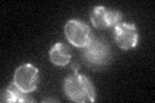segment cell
I'll return each mask as SVG.
<instances>
[{"label":"cell","instance_id":"cell-2","mask_svg":"<svg viewBox=\"0 0 155 103\" xmlns=\"http://www.w3.org/2000/svg\"><path fill=\"white\" fill-rule=\"evenodd\" d=\"M65 36L67 41L78 48H85L93 40L89 26L80 19H70L65 24Z\"/></svg>","mask_w":155,"mask_h":103},{"label":"cell","instance_id":"cell-7","mask_svg":"<svg viewBox=\"0 0 155 103\" xmlns=\"http://www.w3.org/2000/svg\"><path fill=\"white\" fill-rule=\"evenodd\" d=\"M49 60L54 66H66L71 60V49L65 43L54 44L49 50Z\"/></svg>","mask_w":155,"mask_h":103},{"label":"cell","instance_id":"cell-5","mask_svg":"<svg viewBox=\"0 0 155 103\" xmlns=\"http://www.w3.org/2000/svg\"><path fill=\"white\" fill-rule=\"evenodd\" d=\"M114 37L118 47L123 50L133 49L138 44V31L133 23H118L114 27Z\"/></svg>","mask_w":155,"mask_h":103},{"label":"cell","instance_id":"cell-4","mask_svg":"<svg viewBox=\"0 0 155 103\" xmlns=\"http://www.w3.org/2000/svg\"><path fill=\"white\" fill-rule=\"evenodd\" d=\"M13 81L19 89L26 93H31L36 90L39 84V70L31 63L21 65L14 72Z\"/></svg>","mask_w":155,"mask_h":103},{"label":"cell","instance_id":"cell-8","mask_svg":"<svg viewBox=\"0 0 155 103\" xmlns=\"http://www.w3.org/2000/svg\"><path fill=\"white\" fill-rule=\"evenodd\" d=\"M28 94L30 93H26L22 89H19L13 81L2 93V102H5V103L8 102H32V98Z\"/></svg>","mask_w":155,"mask_h":103},{"label":"cell","instance_id":"cell-1","mask_svg":"<svg viewBox=\"0 0 155 103\" xmlns=\"http://www.w3.org/2000/svg\"><path fill=\"white\" fill-rule=\"evenodd\" d=\"M65 94L74 102H94L96 92L91 80L80 73H71L64 82Z\"/></svg>","mask_w":155,"mask_h":103},{"label":"cell","instance_id":"cell-3","mask_svg":"<svg viewBox=\"0 0 155 103\" xmlns=\"http://www.w3.org/2000/svg\"><path fill=\"white\" fill-rule=\"evenodd\" d=\"M81 58L85 61L87 65L91 66H104L110 62L111 53L110 48L106 43L98 39H94L91 41L89 45L81 48Z\"/></svg>","mask_w":155,"mask_h":103},{"label":"cell","instance_id":"cell-6","mask_svg":"<svg viewBox=\"0 0 155 103\" xmlns=\"http://www.w3.org/2000/svg\"><path fill=\"white\" fill-rule=\"evenodd\" d=\"M122 21V13L114 9H109L106 7H94L91 13V22L96 28H109L111 26H116Z\"/></svg>","mask_w":155,"mask_h":103}]
</instances>
